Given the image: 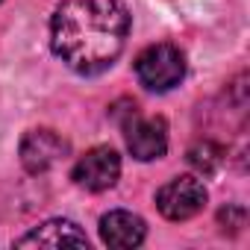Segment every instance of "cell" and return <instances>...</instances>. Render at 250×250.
Segmentation results:
<instances>
[{"instance_id": "3957f363", "label": "cell", "mask_w": 250, "mask_h": 250, "mask_svg": "<svg viewBox=\"0 0 250 250\" xmlns=\"http://www.w3.org/2000/svg\"><path fill=\"white\" fill-rule=\"evenodd\" d=\"M124 139H127V150L139 162H153L162 159L168 150V127L162 118H145L139 115L136 103L127 109V118L121 121Z\"/></svg>"}, {"instance_id": "6da1fadb", "label": "cell", "mask_w": 250, "mask_h": 250, "mask_svg": "<svg viewBox=\"0 0 250 250\" xmlns=\"http://www.w3.org/2000/svg\"><path fill=\"white\" fill-rule=\"evenodd\" d=\"M130 36V9L124 0H62L50 18V47L77 74L106 71Z\"/></svg>"}, {"instance_id": "9c48e42d", "label": "cell", "mask_w": 250, "mask_h": 250, "mask_svg": "<svg viewBox=\"0 0 250 250\" xmlns=\"http://www.w3.org/2000/svg\"><path fill=\"white\" fill-rule=\"evenodd\" d=\"M224 159H227V150H224L221 145L209 142V139L191 145V150H188V165H191L197 174H203V177H212V174L224 165Z\"/></svg>"}, {"instance_id": "277c9868", "label": "cell", "mask_w": 250, "mask_h": 250, "mask_svg": "<svg viewBox=\"0 0 250 250\" xmlns=\"http://www.w3.org/2000/svg\"><path fill=\"white\" fill-rule=\"evenodd\" d=\"M206 186L197 177H174L156 191V206L168 221H188L206 206Z\"/></svg>"}, {"instance_id": "ba28073f", "label": "cell", "mask_w": 250, "mask_h": 250, "mask_svg": "<svg viewBox=\"0 0 250 250\" xmlns=\"http://www.w3.org/2000/svg\"><path fill=\"white\" fill-rule=\"evenodd\" d=\"M15 244L18 247H88V238L74 221L53 218V221H44L42 227H36L33 232L21 235Z\"/></svg>"}, {"instance_id": "7a4b0ae2", "label": "cell", "mask_w": 250, "mask_h": 250, "mask_svg": "<svg viewBox=\"0 0 250 250\" xmlns=\"http://www.w3.org/2000/svg\"><path fill=\"white\" fill-rule=\"evenodd\" d=\"M136 77L150 91H171L186 77V56L171 42L150 44L136 56Z\"/></svg>"}, {"instance_id": "52a82bcc", "label": "cell", "mask_w": 250, "mask_h": 250, "mask_svg": "<svg viewBox=\"0 0 250 250\" xmlns=\"http://www.w3.org/2000/svg\"><path fill=\"white\" fill-rule=\"evenodd\" d=\"M145 235H147L145 221L127 209H112L100 218V238L109 247L130 250V247H139L145 241Z\"/></svg>"}, {"instance_id": "8992f818", "label": "cell", "mask_w": 250, "mask_h": 250, "mask_svg": "<svg viewBox=\"0 0 250 250\" xmlns=\"http://www.w3.org/2000/svg\"><path fill=\"white\" fill-rule=\"evenodd\" d=\"M71 153V145L56 130H30L21 139V165L27 174H44Z\"/></svg>"}, {"instance_id": "5b68a950", "label": "cell", "mask_w": 250, "mask_h": 250, "mask_svg": "<svg viewBox=\"0 0 250 250\" xmlns=\"http://www.w3.org/2000/svg\"><path fill=\"white\" fill-rule=\"evenodd\" d=\"M74 183L85 191H106L121 177V156L109 145H97L88 153H83L71 171Z\"/></svg>"}]
</instances>
